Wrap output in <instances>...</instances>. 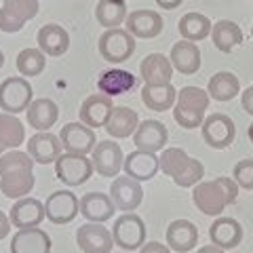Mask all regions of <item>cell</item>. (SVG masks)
<instances>
[{"label": "cell", "instance_id": "35", "mask_svg": "<svg viewBox=\"0 0 253 253\" xmlns=\"http://www.w3.org/2000/svg\"><path fill=\"white\" fill-rule=\"evenodd\" d=\"M26 141V126L15 114L0 112V144L4 150H17Z\"/></svg>", "mask_w": 253, "mask_h": 253}, {"label": "cell", "instance_id": "31", "mask_svg": "<svg viewBox=\"0 0 253 253\" xmlns=\"http://www.w3.org/2000/svg\"><path fill=\"white\" fill-rule=\"evenodd\" d=\"M177 91L171 83L169 84H144L141 89V101L148 110H154V112H165V110H171L175 104Z\"/></svg>", "mask_w": 253, "mask_h": 253}, {"label": "cell", "instance_id": "13", "mask_svg": "<svg viewBox=\"0 0 253 253\" xmlns=\"http://www.w3.org/2000/svg\"><path fill=\"white\" fill-rule=\"evenodd\" d=\"M169 139V131L161 121H144L137 125L135 133H133V144L137 150H144V152H161L167 146Z\"/></svg>", "mask_w": 253, "mask_h": 253}, {"label": "cell", "instance_id": "10", "mask_svg": "<svg viewBox=\"0 0 253 253\" xmlns=\"http://www.w3.org/2000/svg\"><path fill=\"white\" fill-rule=\"evenodd\" d=\"M76 245L83 253H110L116 245L112 239V232L104 224L86 221L76 230Z\"/></svg>", "mask_w": 253, "mask_h": 253}, {"label": "cell", "instance_id": "38", "mask_svg": "<svg viewBox=\"0 0 253 253\" xmlns=\"http://www.w3.org/2000/svg\"><path fill=\"white\" fill-rule=\"evenodd\" d=\"M19 169H34L32 156L28 152H21V150H6L0 156V175L11 171H19Z\"/></svg>", "mask_w": 253, "mask_h": 253}, {"label": "cell", "instance_id": "24", "mask_svg": "<svg viewBox=\"0 0 253 253\" xmlns=\"http://www.w3.org/2000/svg\"><path fill=\"white\" fill-rule=\"evenodd\" d=\"M139 74L144 78V84H169L173 78L171 59L163 53H150L139 63Z\"/></svg>", "mask_w": 253, "mask_h": 253}, {"label": "cell", "instance_id": "40", "mask_svg": "<svg viewBox=\"0 0 253 253\" xmlns=\"http://www.w3.org/2000/svg\"><path fill=\"white\" fill-rule=\"evenodd\" d=\"M2 6L15 13L17 17H21L23 21H30L32 17H36L38 9H41L38 0H2Z\"/></svg>", "mask_w": 253, "mask_h": 253}, {"label": "cell", "instance_id": "14", "mask_svg": "<svg viewBox=\"0 0 253 253\" xmlns=\"http://www.w3.org/2000/svg\"><path fill=\"white\" fill-rule=\"evenodd\" d=\"M61 139L51 131H36L28 139V154L38 165H51L61 156Z\"/></svg>", "mask_w": 253, "mask_h": 253}, {"label": "cell", "instance_id": "12", "mask_svg": "<svg viewBox=\"0 0 253 253\" xmlns=\"http://www.w3.org/2000/svg\"><path fill=\"white\" fill-rule=\"evenodd\" d=\"M110 196H112L118 211L131 213L144 201V188H141L139 181H135L129 175H125V177L116 175L112 179V186H110Z\"/></svg>", "mask_w": 253, "mask_h": 253}, {"label": "cell", "instance_id": "37", "mask_svg": "<svg viewBox=\"0 0 253 253\" xmlns=\"http://www.w3.org/2000/svg\"><path fill=\"white\" fill-rule=\"evenodd\" d=\"M17 72L21 76H38L46 68V55L41 49H23L17 55Z\"/></svg>", "mask_w": 253, "mask_h": 253}, {"label": "cell", "instance_id": "51", "mask_svg": "<svg viewBox=\"0 0 253 253\" xmlns=\"http://www.w3.org/2000/svg\"><path fill=\"white\" fill-rule=\"evenodd\" d=\"M251 38H253V28H251Z\"/></svg>", "mask_w": 253, "mask_h": 253}, {"label": "cell", "instance_id": "3", "mask_svg": "<svg viewBox=\"0 0 253 253\" xmlns=\"http://www.w3.org/2000/svg\"><path fill=\"white\" fill-rule=\"evenodd\" d=\"M34 101V89L26 76H9L0 83V110L6 114H21Z\"/></svg>", "mask_w": 253, "mask_h": 253}, {"label": "cell", "instance_id": "32", "mask_svg": "<svg viewBox=\"0 0 253 253\" xmlns=\"http://www.w3.org/2000/svg\"><path fill=\"white\" fill-rule=\"evenodd\" d=\"M207 93H209V97L215 99V101H230V99H234L236 95L241 93L239 76H234L232 72H226V70L213 74L209 78Z\"/></svg>", "mask_w": 253, "mask_h": 253}, {"label": "cell", "instance_id": "42", "mask_svg": "<svg viewBox=\"0 0 253 253\" xmlns=\"http://www.w3.org/2000/svg\"><path fill=\"white\" fill-rule=\"evenodd\" d=\"M23 26H26V21L21 17H17L15 13H11L9 9H0V30L6 32V34H15V32H19Z\"/></svg>", "mask_w": 253, "mask_h": 253}, {"label": "cell", "instance_id": "8", "mask_svg": "<svg viewBox=\"0 0 253 253\" xmlns=\"http://www.w3.org/2000/svg\"><path fill=\"white\" fill-rule=\"evenodd\" d=\"M78 213H81V201H78L76 194L70 192V190H57V192L46 196L44 215L51 224H55V226L70 224L72 219H76Z\"/></svg>", "mask_w": 253, "mask_h": 253}, {"label": "cell", "instance_id": "25", "mask_svg": "<svg viewBox=\"0 0 253 253\" xmlns=\"http://www.w3.org/2000/svg\"><path fill=\"white\" fill-rule=\"evenodd\" d=\"M36 42H38V49H41L44 55H49V57H59V55H63L68 51L70 34L59 26V23H46V26H42L38 30Z\"/></svg>", "mask_w": 253, "mask_h": 253}, {"label": "cell", "instance_id": "39", "mask_svg": "<svg viewBox=\"0 0 253 253\" xmlns=\"http://www.w3.org/2000/svg\"><path fill=\"white\" fill-rule=\"evenodd\" d=\"M205 177V167L201 161L196 158H190L188 167L179 173L177 177H173V184L179 186V188H192L196 184H201V179Z\"/></svg>", "mask_w": 253, "mask_h": 253}, {"label": "cell", "instance_id": "19", "mask_svg": "<svg viewBox=\"0 0 253 253\" xmlns=\"http://www.w3.org/2000/svg\"><path fill=\"white\" fill-rule=\"evenodd\" d=\"M112 110H114L112 97H108V95H104V93H93L83 101V106H81V123L91 126V129L106 126Z\"/></svg>", "mask_w": 253, "mask_h": 253}, {"label": "cell", "instance_id": "47", "mask_svg": "<svg viewBox=\"0 0 253 253\" xmlns=\"http://www.w3.org/2000/svg\"><path fill=\"white\" fill-rule=\"evenodd\" d=\"M196 253H226V251L219 249V247H215V245H205V247H201Z\"/></svg>", "mask_w": 253, "mask_h": 253}, {"label": "cell", "instance_id": "23", "mask_svg": "<svg viewBox=\"0 0 253 253\" xmlns=\"http://www.w3.org/2000/svg\"><path fill=\"white\" fill-rule=\"evenodd\" d=\"M199 243V228L190 219H175L167 228V247L177 253H188Z\"/></svg>", "mask_w": 253, "mask_h": 253}, {"label": "cell", "instance_id": "17", "mask_svg": "<svg viewBox=\"0 0 253 253\" xmlns=\"http://www.w3.org/2000/svg\"><path fill=\"white\" fill-rule=\"evenodd\" d=\"M123 171H125V175H129L135 181H139V184H144V181H150L152 177H156V173L161 171V167H158V156L135 148L133 152L125 156Z\"/></svg>", "mask_w": 253, "mask_h": 253}, {"label": "cell", "instance_id": "4", "mask_svg": "<svg viewBox=\"0 0 253 253\" xmlns=\"http://www.w3.org/2000/svg\"><path fill=\"white\" fill-rule=\"evenodd\" d=\"M99 55L110 63H123L135 53V38L125 28L106 30L99 36Z\"/></svg>", "mask_w": 253, "mask_h": 253}, {"label": "cell", "instance_id": "15", "mask_svg": "<svg viewBox=\"0 0 253 253\" xmlns=\"http://www.w3.org/2000/svg\"><path fill=\"white\" fill-rule=\"evenodd\" d=\"M44 205L34 199V196H23V199H17L15 205L9 211V219L13 228H38L44 219Z\"/></svg>", "mask_w": 253, "mask_h": 253}, {"label": "cell", "instance_id": "46", "mask_svg": "<svg viewBox=\"0 0 253 253\" xmlns=\"http://www.w3.org/2000/svg\"><path fill=\"white\" fill-rule=\"evenodd\" d=\"M154 2L161 6V9H167V11H173V9H177V6L184 2V0H154Z\"/></svg>", "mask_w": 253, "mask_h": 253}, {"label": "cell", "instance_id": "49", "mask_svg": "<svg viewBox=\"0 0 253 253\" xmlns=\"http://www.w3.org/2000/svg\"><path fill=\"white\" fill-rule=\"evenodd\" d=\"M2 66H4V53L0 51V68H2Z\"/></svg>", "mask_w": 253, "mask_h": 253}, {"label": "cell", "instance_id": "48", "mask_svg": "<svg viewBox=\"0 0 253 253\" xmlns=\"http://www.w3.org/2000/svg\"><path fill=\"white\" fill-rule=\"evenodd\" d=\"M247 135H249V139H251V144H253V123L249 125V131H247Z\"/></svg>", "mask_w": 253, "mask_h": 253}, {"label": "cell", "instance_id": "21", "mask_svg": "<svg viewBox=\"0 0 253 253\" xmlns=\"http://www.w3.org/2000/svg\"><path fill=\"white\" fill-rule=\"evenodd\" d=\"M11 253H51V236L42 228H23L11 239Z\"/></svg>", "mask_w": 253, "mask_h": 253}, {"label": "cell", "instance_id": "44", "mask_svg": "<svg viewBox=\"0 0 253 253\" xmlns=\"http://www.w3.org/2000/svg\"><path fill=\"white\" fill-rule=\"evenodd\" d=\"M241 104H243V110H245V112L253 116V84L247 86V89L241 93Z\"/></svg>", "mask_w": 253, "mask_h": 253}, {"label": "cell", "instance_id": "1", "mask_svg": "<svg viewBox=\"0 0 253 253\" xmlns=\"http://www.w3.org/2000/svg\"><path fill=\"white\" fill-rule=\"evenodd\" d=\"M239 196V186L232 177H215L211 181H201L194 186L192 203L205 215L219 217L228 205H232Z\"/></svg>", "mask_w": 253, "mask_h": 253}, {"label": "cell", "instance_id": "34", "mask_svg": "<svg viewBox=\"0 0 253 253\" xmlns=\"http://www.w3.org/2000/svg\"><path fill=\"white\" fill-rule=\"evenodd\" d=\"M95 19L106 30L121 28L126 19V2L125 0H99L95 6Z\"/></svg>", "mask_w": 253, "mask_h": 253}, {"label": "cell", "instance_id": "22", "mask_svg": "<svg viewBox=\"0 0 253 253\" xmlns=\"http://www.w3.org/2000/svg\"><path fill=\"white\" fill-rule=\"evenodd\" d=\"M171 66L184 76H192L201 70V49L196 42L179 41L171 46Z\"/></svg>", "mask_w": 253, "mask_h": 253}, {"label": "cell", "instance_id": "27", "mask_svg": "<svg viewBox=\"0 0 253 253\" xmlns=\"http://www.w3.org/2000/svg\"><path fill=\"white\" fill-rule=\"evenodd\" d=\"M26 118H28V125L32 126V129H36V131H49L51 126L57 123L59 108L49 97L34 99L30 104V108L26 110Z\"/></svg>", "mask_w": 253, "mask_h": 253}, {"label": "cell", "instance_id": "29", "mask_svg": "<svg viewBox=\"0 0 253 253\" xmlns=\"http://www.w3.org/2000/svg\"><path fill=\"white\" fill-rule=\"evenodd\" d=\"M34 188V173L32 169H19V171H11L0 175V192H2L6 199H23L28 196Z\"/></svg>", "mask_w": 253, "mask_h": 253}, {"label": "cell", "instance_id": "41", "mask_svg": "<svg viewBox=\"0 0 253 253\" xmlns=\"http://www.w3.org/2000/svg\"><path fill=\"white\" fill-rule=\"evenodd\" d=\"M232 179L243 190H253V158H243L234 165Z\"/></svg>", "mask_w": 253, "mask_h": 253}, {"label": "cell", "instance_id": "50", "mask_svg": "<svg viewBox=\"0 0 253 253\" xmlns=\"http://www.w3.org/2000/svg\"><path fill=\"white\" fill-rule=\"evenodd\" d=\"M4 152H6V150H4V146H2V144H0V156H2Z\"/></svg>", "mask_w": 253, "mask_h": 253}, {"label": "cell", "instance_id": "5", "mask_svg": "<svg viewBox=\"0 0 253 253\" xmlns=\"http://www.w3.org/2000/svg\"><path fill=\"white\" fill-rule=\"evenodd\" d=\"M114 245L125 251H135L146 243V224L137 213H125L112 226Z\"/></svg>", "mask_w": 253, "mask_h": 253}, {"label": "cell", "instance_id": "16", "mask_svg": "<svg viewBox=\"0 0 253 253\" xmlns=\"http://www.w3.org/2000/svg\"><path fill=\"white\" fill-rule=\"evenodd\" d=\"M125 30L133 38H156L165 28V21L161 13L150 11V9H137L131 11L125 19Z\"/></svg>", "mask_w": 253, "mask_h": 253}, {"label": "cell", "instance_id": "45", "mask_svg": "<svg viewBox=\"0 0 253 253\" xmlns=\"http://www.w3.org/2000/svg\"><path fill=\"white\" fill-rule=\"evenodd\" d=\"M9 230H11V219L4 211H0V241L9 236Z\"/></svg>", "mask_w": 253, "mask_h": 253}, {"label": "cell", "instance_id": "7", "mask_svg": "<svg viewBox=\"0 0 253 253\" xmlns=\"http://www.w3.org/2000/svg\"><path fill=\"white\" fill-rule=\"evenodd\" d=\"M93 163L91 158H86L83 154H61L55 161V173H57L59 181H63L66 186H83L86 179L93 175Z\"/></svg>", "mask_w": 253, "mask_h": 253}, {"label": "cell", "instance_id": "26", "mask_svg": "<svg viewBox=\"0 0 253 253\" xmlns=\"http://www.w3.org/2000/svg\"><path fill=\"white\" fill-rule=\"evenodd\" d=\"M137 125H139V116H137L135 110H131L126 106H114L104 129L110 137L125 139V137H131L133 133H135Z\"/></svg>", "mask_w": 253, "mask_h": 253}, {"label": "cell", "instance_id": "43", "mask_svg": "<svg viewBox=\"0 0 253 253\" xmlns=\"http://www.w3.org/2000/svg\"><path fill=\"white\" fill-rule=\"evenodd\" d=\"M139 253H171V249L167 245L158 243V241H152V243H144L139 247Z\"/></svg>", "mask_w": 253, "mask_h": 253}, {"label": "cell", "instance_id": "18", "mask_svg": "<svg viewBox=\"0 0 253 253\" xmlns=\"http://www.w3.org/2000/svg\"><path fill=\"white\" fill-rule=\"evenodd\" d=\"M243 226L236 221L234 217H215V221L211 224L209 228V241L211 245L224 249V251H230L234 247H239L243 243Z\"/></svg>", "mask_w": 253, "mask_h": 253}, {"label": "cell", "instance_id": "33", "mask_svg": "<svg viewBox=\"0 0 253 253\" xmlns=\"http://www.w3.org/2000/svg\"><path fill=\"white\" fill-rule=\"evenodd\" d=\"M211 21L207 15H203V13H194V11H190L186 13L184 17L179 19L177 23V30H179V34L184 41H190V42H199V41H205L209 34H211Z\"/></svg>", "mask_w": 253, "mask_h": 253}, {"label": "cell", "instance_id": "30", "mask_svg": "<svg viewBox=\"0 0 253 253\" xmlns=\"http://www.w3.org/2000/svg\"><path fill=\"white\" fill-rule=\"evenodd\" d=\"M211 41L221 53H232L243 44V30L230 19H219L211 28Z\"/></svg>", "mask_w": 253, "mask_h": 253}, {"label": "cell", "instance_id": "28", "mask_svg": "<svg viewBox=\"0 0 253 253\" xmlns=\"http://www.w3.org/2000/svg\"><path fill=\"white\" fill-rule=\"evenodd\" d=\"M135 76L126 70L121 68H112V70H104L97 78V89L99 93L108 95V97H116V95H125L135 86Z\"/></svg>", "mask_w": 253, "mask_h": 253}, {"label": "cell", "instance_id": "6", "mask_svg": "<svg viewBox=\"0 0 253 253\" xmlns=\"http://www.w3.org/2000/svg\"><path fill=\"white\" fill-rule=\"evenodd\" d=\"M201 131H203L205 144L213 150L230 148V144L234 141V135H236L234 121L228 114H221V112H213L209 116H205Z\"/></svg>", "mask_w": 253, "mask_h": 253}, {"label": "cell", "instance_id": "2", "mask_svg": "<svg viewBox=\"0 0 253 253\" xmlns=\"http://www.w3.org/2000/svg\"><path fill=\"white\" fill-rule=\"evenodd\" d=\"M209 101V93L201 86H181L173 104V118L184 129H196L207 116Z\"/></svg>", "mask_w": 253, "mask_h": 253}, {"label": "cell", "instance_id": "9", "mask_svg": "<svg viewBox=\"0 0 253 253\" xmlns=\"http://www.w3.org/2000/svg\"><path fill=\"white\" fill-rule=\"evenodd\" d=\"M91 163L95 173H99L101 177H116L123 171V163H125V154L118 144L110 139L97 141L91 152Z\"/></svg>", "mask_w": 253, "mask_h": 253}, {"label": "cell", "instance_id": "11", "mask_svg": "<svg viewBox=\"0 0 253 253\" xmlns=\"http://www.w3.org/2000/svg\"><path fill=\"white\" fill-rule=\"evenodd\" d=\"M59 139L66 152L70 154H91L97 137H95V129L86 126L84 123H68L66 126H61L59 131Z\"/></svg>", "mask_w": 253, "mask_h": 253}, {"label": "cell", "instance_id": "20", "mask_svg": "<svg viewBox=\"0 0 253 253\" xmlns=\"http://www.w3.org/2000/svg\"><path fill=\"white\" fill-rule=\"evenodd\" d=\"M116 213V205L110 194L104 192H86L81 199V215L86 221L104 224Z\"/></svg>", "mask_w": 253, "mask_h": 253}, {"label": "cell", "instance_id": "36", "mask_svg": "<svg viewBox=\"0 0 253 253\" xmlns=\"http://www.w3.org/2000/svg\"><path fill=\"white\" fill-rule=\"evenodd\" d=\"M190 156L186 154L184 148H165L158 156V167L167 177H177L181 171L188 167Z\"/></svg>", "mask_w": 253, "mask_h": 253}]
</instances>
